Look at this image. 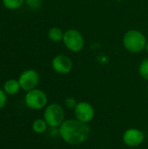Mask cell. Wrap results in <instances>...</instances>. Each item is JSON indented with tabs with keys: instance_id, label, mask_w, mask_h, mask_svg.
<instances>
[{
	"instance_id": "12",
	"label": "cell",
	"mask_w": 148,
	"mask_h": 149,
	"mask_svg": "<svg viewBox=\"0 0 148 149\" xmlns=\"http://www.w3.org/2000/svg\"><path fill=\"white\" fill-rule=\"evenodd\" d=\"M47 123L43 119H38L36 120L33 124H32V130L36 133V134H43L47 130Z\"/></svg>"
},
{
	"instance_id": "9",
	"label": "cell",
	"mask_w": 148,
	"mask_h": 149,
	"mask_svg": "<svg viewBox=\"0 0 148 149\" xmlns=\"http://www.w3.org/2000/svg\"><path fill=\"white\" fill-rule=\"evenodd\" d=\"M144 141V134L137 128H130L123 134V141L128 147H138Z\"/></svg>"
},
{
	"instance_id": "8",
	"label": "cell",
	"mask_w": 148,
	"mask_h": 149,
	"mask_svg": "<svg viewBox=\"0 0 148 149\" xmlns=\"http://www.w3.org/2000/svg\"><path fill=\"white\" fill-rule=\"evenodd\" d=\"M51 66L56 72L59 74H67L72 69V61L68 56L58 54L53 58Z\"/></svg>"
},
{
	"instance_id": "2",
	"label": "cell",
	"mask_w": 148,
	"mask_h": 149,
	"mask_svg": "<svg viewBox=\"0 0 148 149\" xmlns=\"http://www.w3.org/2000/svg\"><path fill=\"white\" fill-rule=\"evenodd\" d=\"M147 41L145 35L137 30H130L123 37V45L126 51L138 53L146 48Z\"/></svg>"
},
{
	"instance_id": "14",
	"label": "cell",
	"mask_w": 148,
	"mask_h": 149,
	"mask_svg": "<svg viewBox=\"0 0 148 149\" xmlns=\"http://www.w3.org/2000/svg\"><path fill=\"white\" fill-rule=\"evenodd\" d=\"M139 72H140V76L144 79L148 80V58L144 59L140 63V67H139Z\"/></svg>"
},
{
	"instance_id": "7",
	"label": "cell",
	"mask_w": 148,
	"mask_h": 149,
	"mask_svg": "<svg viewBox=\"0 0 148 149\" xmlns=\"http://www.w3.org/2000/svg\"><path fill=\"white\" fill-rule=\"evenodd\" d=\"M74 113L78 120L84 123H88L94 117V109L90 103L81 101L79 102L74 108Z\"/></svg>"
},
{
	"instance_id": "4",
	"label": "cell",
	"mask_w": 148,
	"mask_h": 149,
	"mask_svg": "<svg viewBox=\"0 0 148 149\" xmlns=\"http://www.w3.org/2000/svg\"><path fill=\"white\" fill-rule=\"evenodd\" d=\"M65 113L61 106L58 104L49 105L44 113V120L50 127H58L65 121Z\"/></svg>"
},
{
	"instance_id": "5",
	"label": "cell",
	"mask_w": 148,
	"mask_h": 149,
	"mask_svg": "<svg viewBox=\"0 0 148 149\" xmlns=\"http://www.w3.org/2000/svg\"><path fill=\"white\" fill-rule=\"evenodd\" d=\"M47 96L40 89H32L25 94L24 101L26 106L33 110H40L47 104Z\"/></svg>"
},
{
	"instance_id": "11",
	"label": "cell",
	"mask_w": 148,
	"mask_h": 149,
	"mask_svg": "<svg viewBox=\"0 0 148 149\" xmlns=\"http://www.w3.org/2000/svg\"><path fill=\"white\" fill-rule=\"evenodd\" d=\"M64 33L63 31L58 28V27H51L49 31H48V38H50V40H51L52 42H60L63 41V38H64Z\"/></svg>"
},
{
	"instance_id": "13",
	"label": "cell",
	"mask_w": 148,
	"mask_h": 149,
	"mask_svg": "<svg viewBox=\"0 0 148 149\" xmlns=\"http://www.w3.org/2000/svg\"><path fill=\"white\" fill-rule=\"evenodd\" d=\"M3 6L10 10H15L22 7L25 0H2Z\"/></svg>"
},
{
	"instance_id": "15",
	"label": "cell",
	"mask_w": 148,
	"mask_h": 149,
	"mask_svg": "<svg viewBox=\"0 0 148 149\" xmlns=\"http://www.w3.org/2000/svg\"><path fill=\"white\" fill-rule=\"evenodd\" d=\"M65 107L68 108V109H74L77 106V100L73 98V97H69L65 100Z\"/></svg>"
},
{
	"instance_id": "10",
	"label": "cell",
	"mask_w": 148,
	"mask_h": 149,
	"mask_svg": "<svg viewBox=\"0 0 148 149\" xmlns=\"http://www.w3.org/2000/svg\"><path fill=\"white\" fill-rule=\"evenodd\" d=\"M21 86L18 82V79H10L6 80L3 86V90L7 95H15L19 92Z\"/></svg>"
},
{
	"instance_id": "19",
	"label": "cell",
	"mask_w": 148,
	"mask_h": 149,
	"mask_svg": "<svg viewBox=\"0 0 148 149\" xmlns=\"http://www.w3.org/2000/svg\"><path fill=\"white\" fill-rule=\"evenodd\" d=\"M147 92H148V86H147Z\"/></svg>"
},
{
	"instance_id": "3",
	"label": "cell",
	"mask_w": 148,
	"mask_h": 149,
	"mask_svg": "<svg viewBox=\"0 0 148 149\" xmlns=\"http://www.w3.org/2000/svg\"><path fill=\"white\" fill-rule=\"evenodd\" d=\"M63 42L65 47L72 52H79L85 46V39L81 32L76 29H69L64 33Z\"/></svg>"
},
{
	"instance_id": "1",
	"label": "cell",
	"mask_w": 148,
	"mask_h": 149,
	"mask_svg": "<svg viewBox=\"0 0 148 149\" xmlns=\"http://www.w3.org/2000/svg\"><path fill=\"white\" fill-rule=\"evenodd\" d=\"M58 134L66 143L70 145H79L88 139L90 127L86 123L78 120H67L59 127Z\"/></svg>"
},
{
	"instance_id": "16",
	"label": "cell",
	"mask_w": 148,
	"mask_h": 149,
	"mask_svg": "<svg viewBox=\"0 0 148 149\" xmlns=\"http://www.w3.org/2000/svg\"><path fill=\"white\" fill-rule=\"evenodd\" d=\"M25 3L31 9H38L41 6V0H25Z\"/></svg>"
},
{
	"instance_id": "18",
	"label": "cell",
	"mask_w": 148,
	"mask_h": 149,
	"mask_svg": "<svg viewBox=\"0 0 148 149\" xmlns=\"http://www.w3.org/2000/svg\"><path fill=\"white\" fill-rule=\"evenodd\" d=\"M145 50L147 51V52L148 53V42L147 43V45H146V48H145Z\"/></svg>"
},
{
	"instance_id": "17",
	"label": "cell",
	"mask_w": 148,
	"mask_h": 149,
	"mask_svg": "<svg viewBox=\"0 0 148 149\" xmlns=\"http://www.w3.org/2000/svg\"><path fill=\"white\" fill-rule=\"evenodd\" d=\"M7 101V94L4 93L3 89L0 88V110L4 107Z\"/></svg>"
},
{
	"instance_id": "6",
	"label": "cell",
	"mask_w": 148,
	"mask_h": 149,
	"mask_svg": "<svg viewBox=\"0 0 148 149\" xmlns=\"http://www.w3.org/2000/svg\"><path fill=\"white\" fill-rule=\"evenodd\" d=\"M39 74L36 70L28 69L20 74L18 82L22 90L29 92L37 87L39 83Z\"/></svg>"
}]
</instances>
